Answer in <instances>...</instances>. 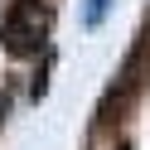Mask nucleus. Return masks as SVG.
<instances>
[{
	"label": "nucleus",
	"mask_w": 150,
	"mask_h": 150,
	"mask_svg": "<svg viewBox=\"0 0 150 150\" xmlns=\"http://www.w3.org/2000/svg\"><path fill=\"white\" fill-rule=\"evenodd\" d=\"M49 5H39V0H15L10 10H5V49L10 53H39L44 39H49Z\"/></svg>",
	"instance_id": "nucleus-1"
},
{
	"label": "nucleus",
	"mask_w": 150,
	"mask_h": 150,
	"mask_svg": "<svg viewBox=\"0 0 150 150\" xmlns=\"http://www.w3.org/2000/svg\"><path fill=\"white\" fill-rule=\"evenodd\" d=\"M102 15H107V0H87V24H97Z\"/></svg>",
	"instance_id": "nucleus-2"
}]
</instances>
